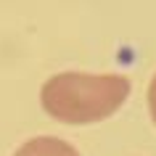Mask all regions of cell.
Returning a JSON list of instances; mask_svg holds the SVG:
<instances>
[{"label": "cell", "instance_id": "2", "mask_svg": "<svg viewBox=\"0 0 156 156\" xmlns=\"http://www.w3.org/2000/svg\"><path fill=\"white\" fill-rule=\"evenodd\" d=\"M13 156H80L77 148L58 138H32L19 148Z\"/></svg>", "mask_w": 156, "mask_h": 156}, {"label": "cell", "instance_id": "3", "mask_svg": "<svg viewBox=\"0 0 156 156\" xmlns=\"http://www.w3.org/2000/svg\"><path fill=\"white\" fill-rule=\"evenodd\" d=\"M148 111H151V119L156 122V74L148 85Z\"/></svg>", "mask_w": 156, "mask_h": 156}, {"label": "cell", "instance_id": "1", "mask_svg": "<svg viewBox=\"0 0 156 156\" xmlns=\"http://www.w3.org/2000/svg\"><path fill=\"white\" fill-rule=\"evenodd\" d=\"M130 95V80L122 74L64 72L50 77L40 90L42 108L66 124H93L119 111Z\"/></svg>", "mask_w": 156, "mask_h": 156}]
</instances>
